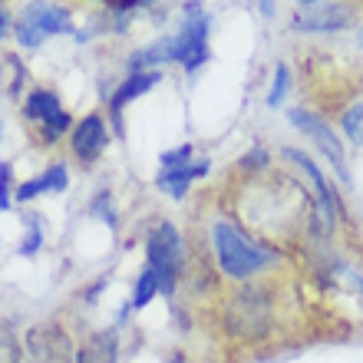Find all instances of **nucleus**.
<instances>
[{"mask_svg": "<svg viewBox=\"0 0 363 363\" xmlns=\"http://www.w3.org/2000/svg\"><path fill=\"white\" fill-rule=\"evenodd\" d=\"M69 185V169L67 162H53L47 172L40 175V189L43 191H63Z\"/></svg>", "mask_w": 363, "mask_h": 363, "instance_id": "aec40b11", "label": "nucleus"}, {"mask_svg": "<svg viewBox=\"0 0 363 363\" xmlns=\"http://www.w3.org/2000/svg\"><path fill=\"white\" fill-rule=\"evenodd\" d=\"M60 33H77V23L69 17L67 7L50 4V0H30L17 23V40L23 47H40L47 37H60Z\"/></svg>", "mask_w": 363, "mask_h": 363, "instance_id": "423d86ee", "label": "nucleus"}, {"mask_svg": "<svg viewBox=\"0 0 363 363\" xmlns=\"http://www.w3.org/2000/svg\"><path fill=\"white\" fill-rule=\"evenodd\" d=\"M185 261H189V251H185L182 231L172 221L159 218L145 235V268L155 271L162 297H175L182 274H185Z\"/></svg>", "mask_w": 363, "mask_h": 363, "instance_id": "20e7f679", "label": "nucleus"}, {"mask_svg": "<svg viewBox=\"0 0 363 363\" xmlns=\"http://www.w3.org/2000/svg\"><path fill=\"white\" fill-rule=\"evenodd\" d=\"M4 23H7V17H4V13H0V37H4Z\"/></svg>", "mask_w": 363, "mask_h": 363, "instance_id": "cd10ccee", "label": "nucleus"}, {"mask_svg": "<svg viewBox=\"0 0 363 363\" xmlns=\"http://www.w3.org/2000/svg\"><path fill=\"white\" fill-rule=\"evenodd\" d=\"M294 4H301V7H317L320 0H294Z\"/></svg>", "mask_w": 363, "mask_h": 363, "instance_id": "bb28decb", "label": "nucleus"}, {"mask_svg": "<svg viewBox=\"0 0 363 363\" xmlns=\"http://www.w3.org/2000/svg\"><path fill=\"white\" fill-rule=\"evenodd\" d=\"M103 4H109V7H113V4H116V0H103Z\"/></svg>", "mask_w": 363, "mask_h": 363, "instance_id": "c85d7f7f", "label": "nucleus"}, {"mask_svg": "<svg viewBox=\"0 0 363 363\" xmlns=\"http://www.w3.org/2000/svg\"><path fill=\"white\" fill-rule=\"evenodd\" d=\"M27 360L23 363H77V347L69 330L60 320H43L33 324L23 337Z\"/></svg>", "mask_w": 363, "mask_h": 363, "instance_id": "0eeeda50", "label": "nucleus"}, {"mask_svg": "<svg viewBox=\"0 0 363 363\" xmlns=\"http://www.w3.org/2000/svg\"><path fill=\"white\" fill-rule=\"evenodd\" d=\"M211 238V258L221 277H228L235 284L241 281H255V277H268L284 264V255L268 245L255 241L251 235L235 225L231 218H215L208 228Z\"/></svg>", "mask_w": 363, "mask_h": 363, "instance_id": "7ed1b4c3", "label": "nucleus"}, {"mask_svg": "<svg viewBox=\"0 0 363 363\" xmlns=\"http://www.w3.org/2000/svg\"><path fill=\"white\" fill-rule=\"evenodd\" d=\"M228 211L245 235L287 258L301 248V238L311 228L314 201L297 179L264 172L255 179H241V185L231 195Z\"/></svg>", "mask_w": 363, "mask_h": 363, "instance_id": "f257e3e1", "label": "nucleus"}, {"mask_svg": "<svg viewBox=\"0 0 363 363\" xmlns=\"http://www.w3.org/2000/svg\"><path fill=\"white\" fill-rule=\"evenodd\" d=\"M106 143H109V129H106L103 113H86L77 123L73 135H69L73 155H77V162H83V165H93L96 159L103 155Z\"/></svg>", "mask_w": 363, "mask_h": 363, "instance_id": "f8f14e48", "label": "nucleus"}, {"mask_svg": "<svg viewBox=\"0 0 363 363\" xmlns=\"http://www.w3.org/2000/svg\"><path fill=\"white\" fill-rule=\"evenodd\" d=\"M205 60H208V13L195 0L185 10L179 37H175V63H182L189 73H195Z\"/></svg>", "mask_w": 363, "mask_h": 363, "instance_id": "1a4fd4ad", "label": "nucleus"}, {"mask_svg": "<svg viewBox=\"0 0 363 363\" xmlns=\"http://www.w3.org/2000/svg\"><path fill=\"white\" fill-rule=\"evenodd\" d=\"M27 221H30V228H27V238L20 241V255H27L30 258V255H37L40 245H43V231L37 228L40 218H27Z\"/></svg>", "mask_w": 363, "mask_h": 363, "instance_id": "4be33fe9", "label": "nucleus"}, {"mask_svg": "<svg viewBox=\"0 0 363 363\" xmlns=\"http://www.w3.org/2000/svg\"><path fill=\"white\" fill-rule=\"evenodd\" d=\"M350 281H354V287L360 291V297H363V277L360 274H350Z\"/></svg>", "mask_w": 363, "mask_h": 363, "instance_id": "a878e982", "label": "nucleus"}, {"mask_svg": "<svg viewBox=\"0 0 363 363\" xmlns=\"http://www.w3.org/2000/svg\"><path fill=\"white\" fill-rule=\"evenodd\" d=\"M159 162H162V169L189 165L191 162V145H179V149H172V152H162V155H159Z\"/></svg>", "mask_w": 363, "mask_h": 363, "instance_id": "5701e85b", "label": "nucleus"}, {"mask_svg": "<svg viewBox=\"0 0 363 363\" xmlns=\"http://www.w3.org/2000/svg\"><path fill=\"white\" fill-rule=\"evenodd\" d=\"M159 83H162V73H159V69H149V73H129V77L119 83V89H116L113 99H109V116H113V123H116V133L123 135V123H119V116H123L125 103L139 99V96L149 93V89L159 86Z\"/></svg>", "mask_w": 363, "mask_h": 363, "instance_id": "ddd939ff", "label": "nucleus"}, {"mask_svg": "<svg viewBox=\"0 0 363 363\" xmlns=\"http://www.w3.org/2000/svg\"><path fill=\"white\" fill-rule=\"evenodd\" d=\"M0 363H23V347L13 327L0 320Z\"/></svg>", "mask_w": 363, "mask_h": 363, "instance_id": "6ab92c4d", "label": "nucleus"}, {"mask_svg": "<svg viewBox=\"0 0 363 363\" xmlns=\"http://www.w3.org/2000/svg\"><path fill=\"white\" fill-rule=\"evenodd\" d=\"M119 360V334L116 327H103L77 347V363H116Z\"/></svg>", "mask_w": 363, "mask_h": 363, "instance_id": "4468645a", "label": "nucleus"}, {"mask_svg": "<svg viewBox=\"0 0 363 363\" xmlns=\"http://www.w3.org/2000/svg\"><path fill=\"white\" fill-rule=\"evenodd\" d=\"M10 162H0V211L10 208Z\"/></svg>", "mask_w": 363, "mask_h": 363, "instance_id": "b1692460", "label": "nucleus"}, {"mask_svg": "<svg viewBox=\"0 0 363 363\" xmlns=\"http://www.w3.org/2000/svg\"><path fill=\"white\" fill-rule=\"evenodd\" d=\"M287 119H291L301 133H307L317 145H320V152L334 162V169L340 172V179L350 182V175H347V162H344V145H340V139L334 135V129H330L320 116L311 113V109H304V106H291V109H287Z\"/></svg>", "mask_w": 363, "mask_h": 363, "instance_id": "9d476101", "label": "nucleus"}, {"mask_svg": "<svg viewBox=\"0 0 363 363\" xmlns=\"http://www.w3.org/2000/svg\"><path fill=\"white\" fill-rule=\"evenodd\" d=\"M37 195H43V189H40V179H30V182H20L17 191H13V199L17 201H33Z\"/></svg>", "mask_w": 363, "mask_h": 363, "instance_id": "393cba45", "label": "nucleus"}, {"mask_svg": "<svg viewBox=\"0 0 363 363\" xmlns=\"http://www.w3.org/2000/svg\"><path fill=\"white\" fill-rule=\"evenodd\" d=\"M218 330L231 347H261L281 327V284L274 277L241 281L215 304Z\"/></svg>", "mask_w": 363, "mask_h": 363, "instance_id": "f03ea898", "label": "nucleus"}, {"mask_svg": "<svg viewBox=\"0 0 363 363\" xmlns=\"http://www.w3.org/2000/svg\"><path fill=\"white\" fill-rule=\"evenodd\" d=\"M155 294H159V277H155L152 268H143L133 287V304H125V307L129 311H143V307H149L155 301Z\"/></svg>", "mask_w": 363, "mask_h": 363, "instance_id": "f3484780", "label": "nucleus"}, {"mask_svg": "<svg viewBox=\"0 0 363 363\" xmlns=\"http://www.w3.org/2000/svg\"><path fill=\"white\" fill-rule=\"evenodd\" d=\"M304 83H307V89L314 93L317 103H320V109H327V106H337V109H340L350 96L360 93L363 77L357 73V67H337L334 60L317 57L314 63L304 69Z\"/></svg>", "mask_w": 363, "mask_h": 363, "instance_id": "39448f33", "label": "nucleus"}, {"mask_svg": "<svg viewBox=\"0 0 363 363\" xmlns=\"http://www.w3.org/2000/svg\"><path fill=\"white\" fill-rule=\"evenodd\" d=\"M201 175H208V162L199 159V162H189V165H175V169H162V172L155 175V189L169 191L175 201H182L189 195V185Z\"/></svg>", "mask_w": 363, "mask_h": 363, "instance_id": "2eb2a0df", "label": "nucleus"}, {"mask_svg": "<svg viewBox=\"0 0 363 363\" xmlns=\"http://www.w3.org/2000/svg\"><path fill=\"white\" fill-rule=\"evenodd\" d=\"M23 116L37 129V139L43 145H53L69 129V113L60 106V96L53 89H33L23 99Z\"/></svg>", "mask_w": 363, "mask_h": 363, "instance_id": "6e6552de", "label": "nucleus"}, {"mask_svg": "<svg viewBox=\"0 0 363 363\" xmlns=\"http://www.w3.org/2000/svg\"><path fill=\"white\" fill-rule=\"evenodd\" d=\"M143 4H155V0H143Z\"/></svg>", "mask_w": 363, "mask_h": 363, "instance_id": "7c9ffc66", "label": "nucleus"}, {"mask_svg": "<svg viewBox=\"0 0 363 363\" xmlns=\"http://www.w3.org/2000/svg\"><path fill=\"white\" fill-rule=\"evenodd\" d=\"M360 47H363V27H360Z\"/></svg>", "mask_w": 363, "mask_h": 363, "instance_id": "c756f323", "label": "nucleus"}, {"mask_svg": "<svg viewBox=\"0 0 363 363\" xmlns=\"http://www.w3.org/2000/svg\"><path fill=\"white\" fill-rule=\"evenodd\" d=\"M357 13L360 10L354 4H317L307 13H294L291 17V27L294 30H307V33H337V30H347L357 23Z\"/></svg>", "mask_w": 363, "mask_h": 363, "instance_id": "9b49d317", "label": "nucleus"}, {"mask_svg": "<svg viewBox=\"0 0 363 363\" xmlns=\"http://www.w3.org/2000/svg\"><path fill=\"white\" fill-rule=\"evenodd\" d=\"M162 63H175V37L155 40L152 47L135 50L129 57V73H149V69L162 67Z\"/></svg>", "mask_w": 363, "mask_h": 363, "instance_id": "dca6fc26", "label": "nucleus"}, {"mask_svg": "<svg viewBox=\"0 0 363 363\" xmlns=\"http://www.w3.org/2000/svg\"><path fill=\"white\" fill-rule=\"evenodd\" d=\"M340 129L347 133V139L354 145H363V99L354 106H347L340 113Z\"/></svg>", "mask_w": 363, "mask_h": 363, "instance_id": "a211bd4d", "label": "nucleus"}, {"mask_svg": "<svg viewBox=\"0 0 363 363\" xmlns=\"http://www.w3.org/2000/svg\"><path fill=\"white\" fill-rule=\"evenodd\" d=\"M287 86H291V69H287V63H281L277 73H274V86H271V93H268V106H274L277 109V106L284 103Z\"/></svg>", "mask_w": 363, "mask_h": 363, "instance_id": "412c9836", "label": "nucleus"}]
</instances>
